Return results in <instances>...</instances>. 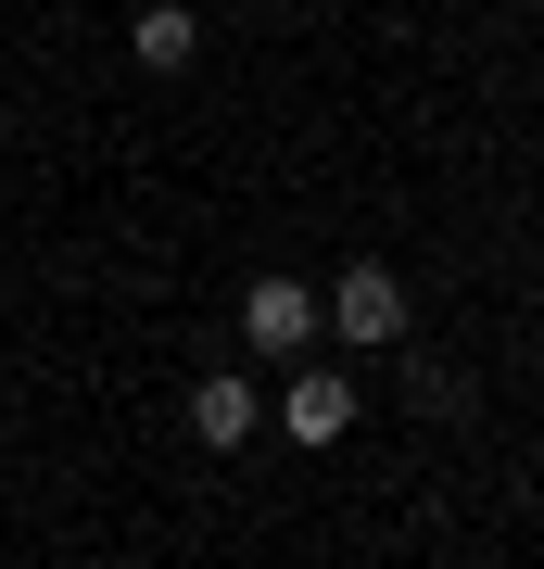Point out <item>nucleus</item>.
<instances>
[{"instance_id": "nucleus-1", "label": "nucleus", "mask_w": 544, "mask_h": 569, "mask_svg": "<svg viewBox=\"0 0 544 569\" xmlns=\"http://www.w3.org/2000/svg\"><path fill=\"white\" fill-rule=\"evenodd\" d=\"M317 317L343 329V342H380V355H393V342H405V279H393V266H343V279L317 291Z\"/></svg>"}, {"instance_id": "nucleus-2", "label": "nucleus", "mask_w": 544, "mask_h": 569, "mask_svg": "<svg viewBox=\"0 0 544 569\" xmlns=\"http://www.w3.org/2000/svg\"><path fill=\"white\" fill-rule=\"evenodd\" d=\"M304 329H317V291L304 279H254L241 291V342L254 355H304Z\"/></svg>"}, {"instance_id": "nucleus-3", "label": "nucleus", "mask_w": 544, "mask_h": 569, "mask_svg": "<svg viewBox=\"0 0 544 569\" xmlns=\"http://www.w3.org/2000/svg\"><path fill=\"white\" fill-rule=\"evenodd\" d=\"M355 406H367L355 380H329V367H304V380L279 392V430H291V443H343V430H355Z\"/></svg>"}, {"instance_id": "nucleus-4", "label": "nucleus", "mask_w": 544, "mask_h": 569, "mask_svg": "<svg viewBox=\"0 0 544 569\" xmlns=\"http://www.w3.org/2000/svg\"><path fill=\"white\" fill-rule=\"evenodd\" d=\"M254 418H266V406H254V380H228V367H202V392H190V430H202V443H241Z\"/></svg>"}, {"instance_id": "nucleus-5", "label": "nucleus", "mask_w": 544, "mask_h": 569, "mask_svg": "<svg viewBox=\"0 0 544 569\" xmlns=\"http://www.w3.org/2000/svg\"><path fill=\"white\" fill-rule=\"evenodd\" d=\"M127 51H140L152 77H178V63L202 51V13H178V0H152V13H140V39H127Z\"/></svg>"}]
</instances>
